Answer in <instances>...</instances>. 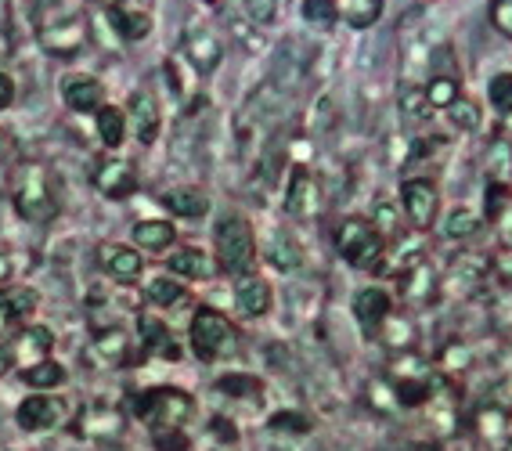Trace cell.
<instances>
[{"label":"cell","mask_w":512,"mask_h":451,"mask_svg":"<svg viewBox=\"0 0 512 451\" xmlns=\"http://www.w3.org/2000/svg\"><path fill=\"white\" fill-rule=\"evenodd\" d=\"M8 278H11V260L0 253V282H8Z\"/></svg>","instance_id":"obj_45"},{"label":"cell","mask_w":512,"mask_h":451,"mask_svg":"<svg viewBox=\"0 0 512 451\" xmlns=\"http://www.w3.org/2000/svg\"><path fill=\"white\" fill-rule=\"evenodd\" d=\"M271 260H275L278 271H296L300 267V246L289 231H278L275 242H271Z\"/></svg>","instance_id":"obj_22"},{"label":"cell","mask_w":512,"mask_h":451,"mask_svg":"<svg viewBox=\"0 0 512 451\" xmlns=\"http://www.w3.org/2000/svg\"><path fill=\"white\" fill-rule=\"evenodd\" d=\"M181 296H184L181 282H177V278H170V275H159V278H152V282H148V300H152V304H159V307L177 304Z\"/></svg>","instance_id":"obj_24"},{"label":"cell","mask_w":512,"mask_h":451,"mask_svg":"<svg viewBox=\"0 0 512 451\" xmlns=\"http://www.w3.org/2000/svg\"><path fill=\"white\" fill-rule=\"evenodd\" d=\"M116 26L123 29L130 40H138V37H145V33H148V19H145V15H116Z\"/></svg>","instance_id":"obj_35"},{"label":"cell","mask_w":512,"mask_h":451,"mask_svg":"<svg viewBox=\"0 0 512 451\" xmlns=\"http://www.w3.org/2000/svg\"><path fill=\"white\" fill-rule=\"evenodd\" d=\"M404 210H408V217H412L419 228H426V224L437 217V188H433V181H426V177H415V181H404Z\"/></svg>","instance_id":"obj_7"},{"label":"cell","mask_w":512,"mask_h":451,"mask_svg":"<svg viewBox=\"0 0 512 451\" xmlns=\"http://www.w3.org/2000/svg\"><path fill=\"white\" fill-rule=\"evenodd\" d=\"M213 242H217L220 253V267L231 271V275H242L249 264H253L256 242L253 231H249V221H242L238 213H224L213 228Z\"/></svg>","instance_id":"obj_3"},{"label":"cell","mask_w":512,"mask_h":451,"mask_svg":"<svg viewBox=\"0 0 512 451\" xmlns=\"http://www.w3.org/2000/svg\"><path fill=\"white\" fill-rule=\"evenodd\" d=\"M336 8L350 26H372V22L379 19L383 0H336Z\"/></svg>","instance_id":"obj_19"},{"label":"cell","mask_w":512,"mask_h":451,"mask_svg":"<svg viewBox=\"0 0 512 451\" xmlns=\"http://www.w3.org/2000/svg\"><path fill=\"white\" fill-rule=\"evenodd\" d=\"M152 441H156L159 451H188L192 441H188V433L177 426V430H156L152 433Z\"/></svg>","instance_id":"obj_30"},{"label":"cell","mask_w":512,"mask_h":451,"mask_svg":"<svg viewBox=\"0 0 512 451\" xmlns=\"http://www.w3.org/2000/svg\"><path fill=\"white\" fill-rule=\"evenodd\" d=\"M491 19H494V26L502 29V33H509V37H512V0H494Z\"/></svg>","instance_id":"obj_38"},{"label":"cell","mask_w":512,"mask_h":451,"mask_svg":"<svg viewBox=\"0 0 512 451\" xmlns=\"http://www.w3.org/2000/svg\"><path fill=\"white\" fill-rule=\"evenodd\" d=\"M242 340H238V329L213 307H199L192 318V350L199 354V361H220L238 354Z\"/></svg>","instance_id":"obj_1"},{"label":"cell","mask_w":512,"mask_h":451,"mask_svg":"<svg viewBox=\"0 0 512 451\" xmlns=\"http://www.w3.org/2000/svg\"><path fill=\"white\" fill-rule=\"evenodd\" d=\"M505 451H512V448H505Z\"/></svg>","instance_id":"obj_48"},{"label":"cell","mask_w":512,"mask_h":451,"mask_svg":"<svg viewBox=\"0 0 512 451\" xmlns=\"http://www.w3.org/2000/svg\"><path fill=\"white\" fill-rule=\"evenodd\" d=\"M419 451H433V448H419Z\"/></svg>","instance_id":"obj_47"},{"label":"cell","mask_w":512,"mask_h":451,"mask_svg":"<svg viewBox=\"0 0 512 451\" xmlns=\"http://www.w3.org/2000/svg\"><path fill=\"white\" fill-rule=\"evenodd\" d=\"M404 112H408V116H412V120H426V116H430V98H426V94H419V91H404Z\"/></svg>","instance_id":"obj_33"},{"label":"cell","mask_w":512,"mask_h":451,"mask_svg":"<svg viewBox=\"0 0 512 451\" xmlns=\"http://www.w3.org/2000/svg\"><path fill=\"white\" fill-rule=\"evenodd\" d=\"M51 347V332L47 329H29V332H22V354H44V350Z\"/></svg>","instance_id":"obj_34"},{"label":"cell","mask_w":512,"mask_h":451,"mask_svg":"<svg viewBox=\"0 0 512 451\" xmlns=\"http://www.w3.org/2000/svg\"><path fill=\"white\" fill-rule=\"evenodd\" d=\"M426 98H430V105H451V102H458V87H455V80H448V76H437V80L430 83V91H426Z\"/></svg>","instance_id":"obj_31"},{"label":"cell","mask_w":512,"mask_h":451,"mask_svg":"<svg viewBox=\"0 0 512 451\" xmlns=\"http://www.w3.org/2000/svg\"><path fill=\"white\" fill-rule=\"evenodd\" d=\"M94 185H98L101 195H109V199H127L138 188V174H134V166L127 159H105L94 170Z\"/></svg>","instance_id":"obj_6"},{"label":"cell","mask_w":512,"mask_h":451,"mask_svg":"<svg viewBox=\"0 0 512 451\" xmlns=\"http://www.w3.org/2000/svg\"><path fill=\"white\" fill-rule=\"evenodd\" d=\"M163 203H166V210L184 217V221H199V217H206V210H210V199H206V192H199V188H174V192L163 195Z\"/></svg>","instance_id":"obj_12"},{"label":"cell","mask_w":512,"mask_h":451,"mask_svg":"<svg viewBox=\"0 0 512 451\" xmlns=\"http://www.w3.org/2000/svg\"><path fill=\"white\" fill-rule=\"evenodd\" d=\"M98 350L112 361V365H119V361L127 358V336H123L119 329L101 332V336H98Z\"/></svg>","instance_id":"obj_27"},{"label":"cell","mask_w":512,"mask_h":451,"mask_svg":"<svg viewBox=\"0 0 512 451\" xmlns=\"http://www.w3.org/2000/svg\"><path fill=\"white\" fill-rule=\"evenodd\" d=\"M314 206H318V185L303 166H296L293 177H289V188H285V213L289 217H311Z\"/></svg>","instance_id":"obj_8"},{"label":"cell","mask_w":512,"mask_h":451,"mask_svg":"<svg viewBox=\"0 0 512 451\" xmlns=\"http://www.w3.org/2000/svg\"><path fill=\"white\" fill-rule=\"evenodd\" d=\"M336 4L332 0H307V19H318V22H329Z\"/></svg>","instance_id":"obj_39"},{"label":"cell","mask_w":512,"mask_h":451,"mask_svg":"<svg viewBox=\"0 0 512 451\" xmlns=\"http://www.w3.org/2000/svg\"><path fill=\"white\" fill-rule=\"evenodd\" d=\"M476 231H480V217L473 210H451L448 221H444V235L448 239H469Z\"/></svg>","instance_id":"obj_25"},{"label":"cell","mask_w":512,"mask_h":451,"mask_svg":"<svg viewBox=\"0 0 512 451\" xmlns=\"http://www.w3.org/2000/svg\"><path fill=\"white\" fill-rule=\"evenodd\" d=\"M505 203H509V188H505L502 181L487 185V217H498Z\"/></svg>","instance_id":"obj_36"},{"label":"cell","mask_w":512,"mask_h":451,"mask_svg":"<svg viewBox=\"0 0 512 451\" xmlns=\"http://www.w3.org/2000/svg\"><path fill=\"white\" fill-rule=\"evenodd\" d=\"M220 394L228 397H260V390H264V383L256 376H242V372H231V376H224L217 383Z\"/></svg>","instance_id":"obj_23"},{"label":"cell","mask_w":512,"mask_h":451,"mask_svg":"<svg viewBox=\"0 0 512 451\" xmlns=\"http://www.w3.org/2000/svg\"><path fill=\"white\" fill-rule=\"evenodd\" d=\"M11 102H15V83L8 73H0V109H8Z\"/></svg>","instance_id":"obj_41"},{"label":"cell","mask_w":512,"mask_h":451,"mask_svg":"<svg viewBox=\"0 0 512 451\" xmlns=\"http://www.w3.org/2000/svg\"><path fill=\"white\" fill-rule=\"evenodd\" d=\"M174 224L170 221H141L134 224V242H138L141 249H152V253H163V249H170V242H174Z\"/></svg>","instance_id":"obj_17"},{"label":"cell","mask_w":512,"mask_h":451,"mask_svg":"<svg viewBox=\"0 0 512 451\" xmlns=\"http://www.w3.org/2000/svg\"><path fill=\"white\" fill-rule=\"evenodd\" d=\"M138 329H141V347H145V354H159V358H170V361L181 358V350H177L174 336L166 332L163 322H156V318H141Z\"/></svg>","instance_id":"obj_14"},{"label":"cell","mask_w":512,"mask_h":451,"mask_svg":"<svg viewBox=\"0 0 512 451\" xmlns=\"http://www.w3.org/2000/svg\"><path fill=\"white\" fill-rule=\"evenodd\" d=\"M98 134L109 148L123 145V138H127V120H123V112L112 109V105H109V109H101L98 112Z\"/></svg>","instance_id":"obj_21"},{"label":"cell","mask_w":512,"mask_h":451,"mask_svg":"<svg viewBox=\"0 0 512 451\" xmlns=\"http://www.w3.org/2000/svg\"><path fill=\"white\" fill-rule=\"evenodd\" d=\"M22 379H26L29 387L37 390H47V387H58V383H65V369L58 365V361H37V365H29L26 372H22Z\"/></svg>","instance_id":"obj_20"},{"label":"cell","mask_w":512,"mask_h":451,"mask_svg":"<svg viewBox=\"0 0 512 451\" xmlns=\"http://www.w3.org/2000/svg\"><path fill=\"white\" fill-rule=\"evenodd\" d=\"M375 217H379V228H394V210H390V206H379Z\"/></svg>","instance_id":"obj_43"},{"label":"cell","mask_w":512,"mask_h":451,"mask_svg":"<svg viewBox=\"0 0 512 451\" xmlns=\"http://www.w3.org/2000/svg\"><path fill=\"white\" fill-rule=\"evenodd\" d=\"M271 430L278 433H307L311 430V419L303 412H275L271 415Z\"/></svg>","instance_id":"obj_29"},{"label":"cell","mask_w":512,"mask_h":451,"mask_svg":"<svg viewBox=\"0 0 512 451\" xmlns=\"http://www.w3.org/2000/svg\"><path fill=\"white\" fill-rule=\"evenodd\" d=\"M210 430L217 433L220 441H238V430L231 426V419H220V415H217V419L210 423Z\"/></svg>","instance_id":"obj_40"},{"label":"cell","mask_w":512,"mask_h":451,"mask_svg":"<svg viewBox=\"0 0 512 451\" xmlns=\"http://www.w3.org/2000/svg\"><path fill=\"white\" fill-rule=\"evenodd\" d=\"M170 271L181 278H213V260L202 249H181L170 257Z\"/></svg>","instance_id":"obj_18"},{"label":"cell","mask_w":512,"mask_h":451,"mask_svg":"<svg viewBox=\"0 0 512 451\" xmlns=\"http://www.w3.org/2000/svg\"><path fill=\"white\" fill-rule=\"evenodd\" d=\"M134 415H138L141 423H148L152 430H177V426L192 415V397L184 394L177 387H156V390H145L130 401Z\"/></svg>","instance_id":"obj_2"},{"label":"cell","mask_w":512,"mask_h":451,"mask_svg":"<svg viewBox=\"0 0 512 451\" xmlns=\"http://www.w3.org/2000/svg\"><path fill=\"white\" fill-rule=\"evenodd\" d=\"M336 249L347 264L372 267L375 260L383 257V235H379V228H372L368 221H361V217H350V221L339 224Z\"/></svg>","instance_id":"obj_5"},{"label":"cell","mask_w":512,"mask_h":451,"mask_svg":"<svg viewBox=\"0 0 512 451\" xmlns=\"http://www.w3.org/2000/svg\"><path fill=\"white\" fill-rule=\"evenodd\" d=\"M62 419V405H58L55 397H26L19 405V426L22 430H47V426H55Z\"/></svg>","instance_id":"obj_10"},{"label":"cell","mask_w":512,"mask_h":451,"mask_svg":"<svg viewBox=\"0 0 512 451\" xmlns=\"http://www.w3.org/2000/svg\"><path fill=\"white\" fill-rule=\"evenodd\" d=\"M426 397H430V379H401V383H397V401H401L404 408L422 405Z\"/></svg>","instance_id":"obj_26"},{"label":"cell","mask_w":512,"mask_h":451,"mask_svg":"<svg viewBox=\"0 0 512 451\" xmlns=\"http://www.w3.org/2000/svg\"><path fill=\"white\" fill-rule=\"evenodd\" d=\"M235 304L246 318H260V314H267V307H271V289H267V282H260V278H238Z\"/></svg>","instance_id":"obj_11"},{"label":"cell","mask_w":512,"mask_h":451,"mask_svg":"<svg viewBox=\"0 0 512 451\" xmlns=\"http://www.w3.org/2000/svg\"><path fill=\"white\" fill-rule=\"evenodd\" d=\"M15 210L26 221H51V213L58 210V199L51 192V177H47L44 166L26 163L19 170V181H15Z\"/></svg>","instance_id":"obj_4"},{"label":"cell","mask_w":512,"mask_h":451,"mask_svg":"<svg viewBox=\"0 0 512 451\" xmlns=\"http://www.w3.org/2000/svg\"><path fill=\"white\" fill-rule=\"evenodd\" d=\"M246 8L253 11L256 19H271V11H275V0H246Z\"/></svg>","instance_id":"obj_42"},{"label":"cell","mask_w":512,"mask_h":451,"mask_svg":"<svg viewBox=\"0 0 512 451\" xmlns=\"http://www.w3.org/2000/svg\"><path fill=\"white\" fill-rule=\"evenodd\" d=\"M451 123H455L458 130H476V123H480V112H476L473 102H451Z\"/></svg>","instance_id":"obj_32"},{"label":"cell","mask_w":512,"mask_h":451,"mask_svg":"<svg viewBox=\"0 0 512 451\" xmlns=\"http://www.w3.org/2000/svg\"><path fill=\"white\" fill-rule=\"evenodd\" d=\"M62 98H65V105H69V109L94 112L101 105V83L91 80V76H73V80H65Z\"/></svg>","instance_id":"obj_13"},{"label":"cell","mask_w":512,"mask_h":451,"mask_svg":"<svg viewBox=\"0 0 512 451\" xmlns=\"http://www.w3.org/2000/svg\"><path fill=\"white\" fill-rule=\"evenodd\" d=\"M487 94H491V105L502 112H512V73H498L491 80V87H487Z\"/></svg>","instance_id":"obj_28"},{"label":"cell","mask_w":512,"mask_h":451,"mask_svg":"<svg viewBox=\"0 0 512 451\" xmlns=\"http://www.w3.org/2000/svg\"><path fill=\"white\" fill-rule=\"evenodd\" d=\"M130 120H134V130H138V138L145 145H152L159 134V109L156 102L148 98V94H134L130 98Z\"/></svg>","instance_id":"obj_15"},{"label":"cell","mask_w":512,"mask_h":451,"mask_svg":"<svg viewBox=\"0 0 512 451\" xmlns=\"http://www.w3.org/2000/svg\"><path fill=\"white\" fill-rule=\"evenodd\" d=\"M0 145H4V130H0Z\"/></svg>","instance_id":"obj_46"},{"label":"cell","mask_w":512,"mask_h":451,"mask_svg":"<svg viewBox=\"0 0 512 451\" xmlns=\"http://www.w3.org/2000/svg\"><path fill=\"white\" fill-rule=\"evenodd\" d=\"M101 260H105V267H109L119 282H134V278L141 275V253H138V249H130V246H105Z\"/></svg>","instance_id":"obj_16"},{"label":"cell","mask_w":512,"mask_h":451,"mask_svg":"<svg viewBox=\"0 0 512 451\" xmlns=\"http://www.w3.org/2000/svg\"><path fill=\"white\" fill-rule=\"evenodd\" d=\"M354 314H357V322H361V329L375 332L386 318H390V293L379 286L361 289V293L354 296Z\"/></svg>","instance_id":"obj_9"},{"label":"cell","mask_w":512,"mask_h":451,"mask_svg":"<svg viewBox=\"0 0 512 451\" xmlns=\"http://www.w3.org/2000/svg\"><path fill=\"white\" fill-rule=\"evenodd\" d=\"M11 358H15V354H11V347H4V343H0V376L11 369Z\"/></svg>","instance_id":"obj_44"},{"label":"cell","mask_w":512,"mask_h":451,"mask_svg":"<svg viewBox=\"0 0 512 451\" xmlns=\"http://www.w3.org/2000/svg\"><path fill=\"white\" fill-rule=\"evenodd\" d=\"M22 322V314L15 311V304H11V296H0V336H8L15 325Z\"/></svg>","instance_id":"obj_37"}]
</instances>
